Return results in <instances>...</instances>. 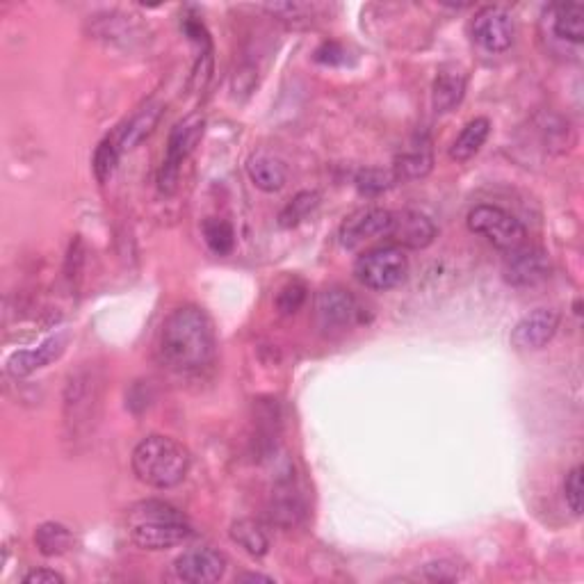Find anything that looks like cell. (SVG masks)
<instances>
[{"mask_svg": "<svg viewBox=\"0 0 584 584\" xmlns=\"http://www.w3.org/2000/svg\"><path fill=\"white\" fill-rule=\"evenodd\" d=\"M217 340L208 313L199 306H181L162 322L158 356L169 370L192 375L215 361Z\"/></svg>", "mask_w": 584, "mask_h": 584, "instance_id": "obj_1", "label": "cell"}, {"mask_svg": "<svg viewBox=\"0 0 584 584\" xmlns=\"http://www.w3.org/2000/svg\"><path fill=\"white\" fill-rule=\"evenodd\" d=\"M126 527L142 550H169L192 537V525L183 511L162 500H142L128 509Z\"/></svg>", "mask_w": 584, "mask_h": 584, "instance_id": "obj_2", "label": "cell"}, {"mask_svg": "<svg viewBox=\"0 0 584 584\" xmlns=\"http://www.w3.org/2000/svg\"><path fill=\"white\" fill-rule=\"evenodd\" d=\"M131 464L142 484L151 489H174L188 477L192 457L176 438L151 434L135 445Z\"/></svg>", "mask_w": 584, "mask_h": 584, "instance_id": "obj_3", "label": "cell"}, {"mask_svg": "<svg viewBox=\"0 0 584 584\" xmlns=\"http://www.w3.org/2000/svg\"><path fill=\"white\" fill-rule=\"evenodd\" d=\"M354 274L361 286L386 292L402 286L409 277V258L395 245L375 247L359 256L354 265Z\"/></svg>", "mask_w": 584, "mask_h": 584, "instance_id": "obj_4", "label": "cell"}, {"mask_svg": "<svg viewBox=\"0 0 584 584\" xmlns=\"http://www.w3.org/2000/svg\"><path fill=\"white\" fill-rule=\"evenodd\" d=\"M204 131H206V119L204 115H199V112L181 119L172 128V133H169V140H167L165 158H162V165L158 172V185L165 194L176 190L178 174H181L183 162L192 156L194 149H197L201 137H204Z\"/></svg>", "mask_w": 584, "mask_h": 584, "instance_id": "obj_5", "label": "cell"}, {"mask_svg": "<svg viewBox=\"0 0 584 584\" xmlns=\"http://www.w3.org/2000/svg\"><path fill=\"white\" fill-rule=\"evenodd\" d=\"M466 224L470 233L482 235V238L491 242V245L507 251V254L525 245V238H527L525 226L518 222L509 210L500 206H491V204L475 206L468 213Z\"/></svg>", "mask_w": 584, "mask_h": 584, "instance_id": "obj_6", "label": "cell"}, {"mask_svg": "<svg viewBox=\"0 0 584 584\" xmlns=\"http://www.w3.org/2000/svg\"><path fill=\"white\" fill-rule=\"evenodd\" d=\"M96 407H99V381L94 372L80 370L71 375L67 391H64V420L71 432L78 434L83 425L94 418Z\"/></svg>", "mask_w": 584, "mask_h": 584, "instance_id": "obj_7", "label": "cell"}, {"mask_svg": "<svg viewBox=\"0 0 584 584\" xmlns=\"http://www.w3.org/2000/svg\"><path fill=\"white\" fill-rule=\"evenodd\" d=\"M470 35L489 53H505L516 39L514 16L502 7H484L470 21Z\"/></svg>", "mask_w": 584, "mask_h": 584, "instance_id": "obj_8", "label": "cell"}, {"mask_svg": "<svg viewBox=\"0 0 584 584\" xmlns=\"http://www.w3.org/2000/svg\"><path fill=\"white\" fill-rule=\"evenodd\" d=\"M315 318H318L322 329H347L363 322V308L350 290L331 286L318 295Z\"/></svg>", "mask_w": 584, "mask_h": 584, "instance_id": "obj_9", "label": "cell"}, {"mask_svg": "<svg viewBox=\"0 0 584 584\" xmlns=\"http://www.w3.org/2000/svg\"><path fill=\"white\" fill-rule=\"evenodd\" d=\"M559 322H562V318H559L555 308H537V311L527 313L511 329V347H516L518 352L541 350L555 338Z\"/></svg>", "mask_w": 584, "mask_h": 584, "instance_id": "obj_10", "label": "cell"}, {"mask_svg": "<svg viewBox=\"0 0 584 584\" xmlns=\"http://www.w3.org/2000/svg\"><path fill=\"white\" fill-rule=\"evenodd\" d=\"M176 578L190 584H210L224 578L226 557L215 548H192L174 562Z\"/></svg>", "mask_w": 584, "mask_h": 584, "instance_id": "obj_11", "label": "cell"}, {"mask_svg": "<svg viewBox=\"0 0 584 584\" xmlns=\"http://www.w3.org/2000/svg\"><path fill=\"white\" fill-rule=\"evenodd\" d=\"M505 281L509 286L516 288H530L539 286V283L550 277V261L541 249L534 247H518L509 251V258L505 261Z\"/></svg>", "mask_w": 584, "mask_h": 584, "instance_id": "obj_12", "label": "cell"}, {"mask_svg": "<svg viewBox=\"0 0 584 584\" xmlns=\"http://www.w3.org/2000/svg\"><path fill=\"white\" fill-rule=\"evenodd\" d=\"M391 222L393 213L384 208H370L363 210V213H356L340 226V245L345 249H356L361 247L363 242L388 238V233H391Z\"/></svg>", "mask_w": 584, "mask_h": 584, "instance_id": "obj_13", "label": "cell"}, {"mask_svg": "<svg viewBox=\"0 0 584 584\" xmlns=\"http://www.w3.org/2000/svg\"><path fill=\"white\" fill-rule=\"evenodd\" d=\"M388 240H393L395 247L427 249L436 240V224L418 210H397Z\"/></svg>", "mask_w": 584, "mask_h": 584, "instance_id": "obj_14", "label": "cell"}, {"mask_svg": "<svg viewBox=\"0 0 584 584\" xmlns=\"http://www.w3.org/2000/svg\"><path fill=\"white\" fill-rule=\"evenodd\" d=\"M64 345H67L64 336H53L39 347H32V350L14 352L10 359H7V372H10V375L16 379L28 377V375H32V372L42 370V368H46V365H51L53 361H58L64 352Z\"/></svg>", "mask_w": 584, "mask_h": 584, "instance_id": "obj_15", "label": "cell"}, {"mask_svg": "<svg viewBox=\"0 0 584 584\" xmlns=\"http://www.w3.org/2000/svg\"><path fill=\"white\" fill-rule=\"evenodd\" d=\"M432 167V144L427 137H416L395 160V181H416L432 172Z\"/></svg>", "mask_w": 584, "mask_h": 584, "instance_id": "obj_16", "label": "cell"}, {"mask_svg": "<svg viewBox=\"0 0 584 584\" xmlns=\"http://www.w3.org/2000/svg\"><path fill=\"white\" fill-rule=\"evenodd\" d=\"M468 78L466 73L457 69H441L434 78L432 87V105L438 115H448L457 105L464 101Z\"/></svg>", "mask_w": 584, "mask_h": 584, "instance_id": "obj_17", "label": "cell"}, {"mask_svg": "<svg viewBox=\"0 0 584 584\" xmlns=\"http://www.w3.org/2000/svg\"><path fill=\"white\" fill-rule=\"evenodd\" d=\"M550 28L562 42H584V7L580 3H559L550 7Z\"/></svg>", "mask_w": 584, "mask_h": 584, "instance_id": "obj_18", "label": "cell"}, {"mask_svg": "<svg viewBox=\"0 0 584 584\" xmlns=\"http://www.w3.org/2000/svg\"><path fill=\"white\" fill-rule=\"evenodd\" d=\"M162 117V103H149L137 112V115L128 121L126 128H121L119 133V149L124 151H133L137 144H142L146 137H149L156 126L160 124Z\"/></svg>", "mask_w": 584, "mask_h": 584, "instance_id": "obj_19", "label": "cell"}, {"mask_svg": "<svg viewBox=\"0 0 584 584\" xmlns=\"http://www.w3.org/2000/svg\"><path fill=\"white\" fill-rule=\"evenodd\" d=\"M247 174L251 178V183L263 192H279L283 185H286L288 178L283 162L267 156V153H258V156L249 158Z\"/></svg>", "mask_w": 584, "mask_h": 584, "instance_id": "obj_20", "label": "cell"}, {"mask_svg": "<svg viewBox=\"0 0 584 584\" xmlns=\"http://www.w3.org/2000/svg\"><path fill=\"white\" fill-rule=\"evenodd\" d=\"M491 133V121L486 117H475L473 121H468L464 126V131L457 135V140L450 146V158L457 162H468L470 158H475L484 142L489 140Z\"/></svg>", "mask_w": 584, "mask_h": 584, "instance_id": "obj_21", "label": "cell"}, {"mask_svg": "<svg viewBox=\"0 0 584 584\" xmlns=\"http://www.w3.org/2000/svg\"><path fill=\"white\" fill-rule=\"evenodd\" d=\"M35 546L44 557H60L73 548V534L67 525L48 521L37 527Z\"/></svg>", "mask_w": 584, "mask_h": 584, "instance_id": "obj_22", "label": "cell"}, {"mask_svg": "<svg viewBox=\"0 0 584 584\" xmlns=\"http://www.w3.org/2000/svg\"><path fill=\"white\" fill-rule=\"evenodd\" d=\"M231 539L238 546L249 553L251 557H263L270 550V539L265 537V532L249 518H240L231 525Z\"/></svg>", "mask_w": 584, "mask_h": 584, "instance_id": "obj_23", "label": "cell"}, {"mask_svg": "<svg viewBox=\"0 0 584 584\" xmlns=\"http://www.w3.org/2000/svg\"><path fill=\"white\" fill-rule=\"evenodd\" d=\"M270 516L277 525H283V527L297 525L304 516V502L295 491L290 489V486L288 489H279L277 493H274Z\"/></svg>", "mask_w": 584, "mask_h": 584, "instance_id": "obj_24", "label": "cell"}, {"mask_svg": "<svg viewBox=\"0 0 584 584\" xmlns=\"http://www.w3.org/2000/svg\"><path fill=\"white\" fill-rule=\"evenodd\" d=\"M119 156H121L119 142L110 140V137H105V140L99 146H96L92 169H94L96 181H99L101 185L108 183L112 178V174H115V169L119 165Z\"/></svg>", "mask_w": 584, "mask_h": 584, "instance_id": "obj_25", "label": "cell"}, {"mask_svg": "<svg viewBox=\"0 0 584 584\" xmlns=\"http://www.w3.org/2000/svg\"><path fill=\"white\" fill-rule=\"evenodd\" d=\"M204 238H206V245L219 256H226L233 251L235 233H233V226L226 222V219H217V217L206 219Z\"/></svg>", "mask_w": 584, "mask_h": 584, "instance_id": "obj_26", "label": "cell"}, {"mask_svg": "<svg viewBox=\"0 0 584 584\" xmlns=\"http://www.w3.org/2000/svg\"><path fill=\"white\" fill-rule=\"evenodd\" d=\"M318 204H320L318 192H299L297 197L281 210L279 224L283 226V229H292V226L302 224L304 219L318 208Z\"/></svg>", "mask_w": 584, "mask_h": 584, "instance_id": "obj_27", "label": "cell"}, {"mask_svg": "<svg viewBox=\"0 0 584 584\" xmlns=\"http://www.w3.org/2000/svg\"><path fill=\"white\" fill-rule=\"evenodd\" d=\"M308 290L302 281H290L279 290L277 308L281 315H295L306 304Z\"/></svg>", "mask_w": 584, "mask_h": 584, "instance_id": "obj_28", "label": "cell"}, {"mask_svg": "<svg viewBox=\"0 0 584 584\" xmlns=\"http://www.w3.org/2000/svg\"><path fill=\"white\" fill-rule=\"evenodd\" d=\"M395 181V174L381 172V169H365L359 176H356V188L365 194H379L388 190Z\"/></svg>", "mask_w": 584, "mask_h": 584, "instance_id": "obj_29", "label": "cell"}, {"mask_svg": "<svg viewBox=\"0 0 584 584\" xmlns=\"http://www.w3.org/2000/svg\"><path fill=\"white\" fill-rule=\"evenodd\" d=\"M564 498L575 516L582 514V466L569 470L564 480Z\"/></svg>", "mask_w": 584, "mask_h": 584, "instance_id": "obj_30", "label": "cell"}, {"mask_svg": "<svg viewBox=\"0 0 584 584\" xmlns=\"http://www.w3.org/2000/svg\"><path fill=\"white\" fill-rule=\"evenodd\" d=\"M425 573L429 580H438V582H450V580H457L459 573H457V566L452 562H432L425 566Z\"/></svg>", "mask_w": 584, "mask_h": 584, "instance_id": "obj_31", "label": "cell"}, {"mask_svg": "<svg viewBox=\"0 0 584 584\" xmlns=\"http://www.w3.org/2000/svg\"><path fill=\"white\" fill-rule=\"evenodd\" d=\"M26 584H64V575L51 569H35L30 571L26 578H23Z\"/></svg>", "mask_w": 584, "mask_h": 584, "instance_id": "obj_32", "label": "cell"}, {"mask_svg": "<svg viewBox=\"0 0 584 584\" xmlns=\"http://www.w3.org/2000/svg\"><path fill=\"white\" fill-rule=\"evenodd\" d=\"M338 55H343V48L338 44H324L318 53H315V60L318 62H327V64H336V62H343L338 58Z\"/></svg>", "mask_w": 584, "mask_h": 584, "instance_id": "obj_33", "label": "cell"}, {"mask_svg": "<svg viewBox=\"0 0 584 584\" xmlns=\"http://www.w3.org/2000/svg\"><path fill=\"white\" fill-rule=\"evenodd\" d=\"M242 582H272V578H267V575H258V573H245L240 575Z\"/></svg>", "mask_w": 584, "mask_h": 584, "instance_id": "obj_34", "label": "cell"}]
</instances>
